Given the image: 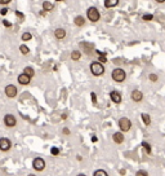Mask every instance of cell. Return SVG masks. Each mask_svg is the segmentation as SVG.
Instances as JSON below:
<instances>
[{
	"label": "cell",
	"instance_id": "27",
	"mask_svg": "<svg viewBox=\"0 0 165 176\" xmlns=\"http://www.w3.org/2000/svg\"><path fill=\"white\" fill-rule=\"evenodd\" d=\"M50 153L53 154V156H58V154H59V149L55 148V146H53V148H50Z\"/></svg>",
	"mask_w": 165,
	"mask_h": 176
},
{
	"label": "cell",
	"instance_id": "18",
	"mask_svg": "<svg viewBox=\"0 0 165 176\" xmlns=\"http://www.w3.org/2000/svg\"><path fill=\"white\" fill-rule=\"evenodd\" d=\"M81 57V52L80 51H72L71 52V60L72 61H79Z\"/></svg>",
	"mask_w": 165,
	"mask_h": 176
},
{
	"label": "cell",
	"instance_id": "32",
	"mask_svg": "<svg viewBox=\"0 0 165 176\" xmlns=\"http://www.w3.org/2000/svg\"><path fill=\"white\" fill-rule=\"evenodd\" d=\"M6 13H8V8H3L1 10H0V14H1V16H5Z\"/></svg>",
	"mask_w": 165,
	"mask_h": 176
},
{
	"label": "cell",
	"instance_id": "1",
	"mask_svg": "<svg viewBox=\"0 0 165 176\" xmlns=\"http://www.w3.org/2000/svg\"><path fill=\"white\" fill-rule=\"evenodd\" d=\"M111 78L114 79L115 82H117V83H122L126 78V73H125L124 69H121V67H116V69L112 70Z\"/></svg>",
	"mask_w": 165,
	"mask_h": 176
},
{
	"label": "cell",
	"instance_id": "19",
	"mask_svg": "<svg viewBox=\"0 0 165 176\" xmlns=\"http://www.w3.org/2000/svg\"><path fill=\"white\" fill-rule=\"evenodd\" d=\"M23 74H26V75H29L30 78H32L34 75H35V71L32 67H30V66H27V67H24V70H23Z\"/></svg>",
	"mask_w": 165,
	"mask_h": 176
},
{
	"label": "cell",
	"instance_id": "34",
	"mask_svg": "<svg viewBox=\"0 0 165 176\" xmlns=\"http://www.w3.org/2000/svg\"><path fill=\"white\" fill-rule=\"evenodd\" d=\"M16 16H18V17H21V18H24V16L22 13L19 12V10H16Z\"/></svg>",
	"mask_w": 165,
	"mask_h": 176
},
{
	"label": "cell",
	"instance_id": "10",
	"mask_svg": "<svg viewBox=\"0 0 165 176\" xmlns=\"http://www.w3.org/2000/svg\"><path fill=\"white\" fill-rule=\"evenodd\" d=\"M110 99L112 100V102H115V104H120L121 100H122L120 92H117V91H111L110 92Z\"/></svg>",
	"mask_w": 165,
	"mask_h": 176
},
{
	"label": "cell",
	"instance_id": "3",
	"mask_svg": "<svg viewBox=\"0 0 165 176\" xmlns=\"http://www.w3.org/2000/svg\"><path fill=\"white\" fill-rule=\"evenodd\" d=\"M86 17L90 22H98L101 18V14L96 7H90V8H88V10H86Z\"/></svg>",
	"mask_w": 165,
	"mask_h": 176
},
{
	"label": "cell",
	"instance_id": "14",
	"mask_svg": "<svg viewBox=\"0 0 165 176\" xmlns=\"http://www.w3.org/2000/svg\"><path fill=\"white\" fill-rule=\"evenodd\" d=\"M73 23H75L76 26L81 27V26H84V25H85V18H84L83 16H76L75 20H73Z\"/></svg>",
	"mask_w": 165,
	"mask_h": 176
},
{
	"label": "cell",
	"instance_id": "8",
	"mask_svg": "<svg viewBox=\"0 0 165 176\" xmlns=\"http://www.w3.org/2000/svg\"><path fill=\"white\" fill-rule=\"evenodd\" d=\"M10 146H12V142H10L9 139H6V137L0 139V150L1 152H8L10 149Z\"/></svg>",
	"mask_w": 165,
	"mask_h": 176
},
{
	"label": "cell",
	"instance_id": "15",
	"mask_svg": "<svg viewBox=\"0 0 165 176\" xmlns=\"http://www.w3.org/2000/svg\"><path fill=\"white\" fill-rule=\"evenodd\" d=\"M117 4H119V0H104V3H103V5L106 8H114Z\"/></svg>",
	"mask_w": 165,
	"mask_h": 176
},
{
	"label": "cell",
	"instance_id": "11",
	"mask_svg": "<svg viewBox=\"0 0 165 176\" xmlns=\"http://www.w3.org/2000/svg\"><path fill=\"white\" fill-rule=\"evenodd\" d=\"M17 80H18V83L19 84H22V85H27L31 82V78L29 77V75H26V74H19L18 75V78H17Z\"/></svg>",
	"mask_w": 165,
	"mask_h": 176
},
{
	"label": "cell",
	"instance_id": "6",
	"mask_svg": "<svg viewBox=\"0 0 165 176\" xmlns=\"http://www.w3.org/2000/svg\"><path fill=\"white\" fill-rule=\"evenodd\" d=\"M4 92H5L6 97H9V99H14L16 96H17V93H18V89H17V87H16L14 84H8V85L5 87Z\"/></svg>",
	"mask_w": 165,
	"mask_h": 176
},
{
	"label": "cell",
	"instance_id": "31",
	"mask_svg": "<svg viewBox=\"0 0 165 176\" xmlns=\"http://www.w3.org/2000/svg\"><path fill=\"white\" fill-rule=\"evenodd\" d=\"M9 3H10V0H0V5H6Z\"/></svg>",
	"mask_w": 165,
	"mask_h": 176
},
{
	"label": "cell",
	"instance_id": "30",
	"mask_svg": "<svg viewBox=\"0 0 165 176\" xmlns=\"http://www.w3.org/2000/svg\"><path fill=\"white\" fill-rule=\"evenodd\" d=\"M90 97H92V101L93 104H97V96H96V93L92 92V95H90Z\"/></svg>",
	"mask_w": 165,
	"mask_h": 176
},
{
	"label": "cell",
	"instance_id": "21",
	"mask_svg": "<svg viewBox=\"0 0 165 176\" xmlns=\"http://www.w3.org/2000/svg\"><path fill=\"white\" fill-rule=\"evenodd\" d=\"M19 51H21V53L22 55H29V52H30V48L27 45H24V44H22V45H19Z\"/></svg>",
	"mask_w": 165,
	"mask_h": 176
},
{
	"label": "cell",
	"instance_id": "20",
	"mask_svg": "<svg viewBox=\"0 0 165 176\" xmlns=\"http://www.w3.org/2000/svg\"><path fill=\"white\" fill-rule=\"evenodd\" d=\"M21 39H22L23 42H30L31 39H32V35H31V33H27V31H26V33H23V34H22Z\"/></svg>",
	"mask_w": 165,
	"mask_h": 176
},
{
	"label": "cell",
	"instance_id": "16",
	"mask_svg": "<svg viewBox=\"0 0 165 176\" xmlns=\"http://www.w3.org/2000/svg\"><path fill=\"white\" fill-rule=\"evenodd\" d=\"M53 4H52L50 1H43V9L44 12H50V10H53Z\"/></svg>",
	"mask_w": 165,
	"mask_h": 176
},
{
	"label": "cell",
	"instance_id": "12",
	"mask_svg": "<svg viewBox=\"0 0 165 176\" xmlns=\"http://www.w3.org/2000/svg\"><path fill=\"white\" fill-rule=\"evenodd\" d=\"M112 140H114L115 144H119V145H120V144H122L125 140L124 134H122V132H115V134L112 135Z\"/></svg>",
	"mask_w": 165,
	"mask_h": 176
},
{
	"label": "cell",
	"instance_id": "29",
	"mask_svg": "<svg viewBox=\"0 0 165 176\" xmlns=\"http://www.w3.org/2000/svg\"><path fill=\"white\" fill-rule=\"evenodd\" d=\"M3 25H4L5 27H12V23H10L9 21H6V20H3Z\"/></svg>",
	"mask_w": 165,
	"mask_h": 176
},
{
	"label": "cell",
	"instance_id": "36",
	"mask_svg": "<svg viewBox=\"0 0 165 176\" xmlns=\"http://www.w3.org/2000/svg\"><path fill=\"white\" fill-rule=\"evenodd\" d=\"M27 176H36V175H34V174H30V175H27Z\"/></svg>",
	"mask_w": 165,
	"mask_h": 176
},
{
	"label": "cell",
	"instance_id": "7",
	"mask_svg": "<svg viewBox=\"0 0 165 176\" xmlns=\"http://www.w3.org/2000/svg\"><path fill=\"white\" fill-rule=\"evenodd\" d=\"M4 124L8 128H13L14 126L17 124V119L13 114H5L4 117Z\"/></svg>",
	"mask_w": 165,
	"mask_h": 176
},
{
	"label": "cell",
	"instance_id": "25",
	"mask_svg": "<svg viewBox=\"0 0 165 176\" xmlns=\"http://www.w3.org/2000/svg\"><path fill=\"white\" fill-rule=\"evenodd\" d=\"M152 18H153L152 14H143V16H142V20L143 21H151Z\"/></svg>",
	"mask_w": 165,
	"mask_h": 176
},
{
	"label": "cell",
	"instance_id": "2",
	"mask_svg": "<svg viewBox=\"0 0 165 176\" xmlns=\"http://www.w3.org/2000/svg\"><path fill=\"white\" fill-rule=\"evenodd\" d=\"M89 69H90V73H92L94 77H101V75L104 74V66L101 62H97V61L90 64Z\"/></svg>",
	"mask_w": 165,
	"mask_h": 176
},
{
	"label": "cell",
	"instance_id": "4",
	"mask_svg": "<svg viewBox=\"0 0 165 176\" xmlns=\"http://www.w3.org/2000/svg\"><path fill=\"white\" fill-rule=\"evenodd\" d=\"M117 124H119V128H120V132H128L132 128V120L126 117L120 118Z\"/></svg>",
	"mask_w": 165,
	"mask_h": 176
},
{
	"label": "cell",
	"instance_id": "22",
	"mask_svg": "<svg viewBox=\"0 0 165 176\" xmlns=\"http://www.w3.org/2000/svg\"><path fill=\"white\" fill-rule=\"evenodd\" d=\"M142 146L146 149V153H147V154H151L152 149H151V145H150L148 142H147V141H143V142H142Z\"/></svg>",
	"mask_w": 165,
	"mask_h": 176
},
{
	"label": "cell",
	"instance_id": "9",
	"mask_svg": "<svg viewBox=\"0 0 165 176\" xmlns=\"http://www.w3.org/2000/svg\"><path fill=\"white\" fill-rule=\"evenodd\" d=\"M130 99L134 102H141L143 100V93L139 91V89H133L132 93H130Z\"/></svg>",
	"mask_w": 165,
	"mask_h": 176
},
{
	"label": "cell",
	"instance_id": "35",
	"mask_svg": "<svg viewBox=\"0 0 165 176\" xmlns=\"http://www.w3.org/2000/svg\"><path fill=\"white\" fill-rule=\"evenodd\" d=\"M76 176H86L85 174H79V175H76Z\"/></svg>",
	"mask_w": 165,
	"mask_h": 176
},
{
	"label": "cell",
	"instance_id": "28",
	"mask_svg": "<svg viewBox=\"0 0 165 176\" xmlns=\"http://www.w3.org/2000/svg\"><path fill=\"white\" fill-rule=\"evenodd\" d=\"M98 62H101V64H104V62H107V58H106V55H102V56H99V58H98Z\"/></svg>",
	"mask_w": 165,
	"mask_h": 176
},
{
	"label": "cell",
	"instance_id": "33",
	"mask_svg": "<svg viewBox=\"0 0 165 176\" xmlns=\"http://www.w3.org/2000/svg\"><path fill=\"white\" fill-rule=\"evenodd\" d=\"M62 132H63V135H66V136L70 135V130H68V128H63Z\"/></svg>",
	"mask_w": 165,
	"mask_h": 176
},
{
	"label": "cell",
	"instance_id": "13",
	"mask_svg": "<svg viewBox=\"0 0 165 176\" xmlns=\"http://www.w3.org/2000/svg\"><path fill=\"white\" fill-rule=\"evenodd\" d=\"M66 37V30L62 27H58L54 30V38L58 39V40H62V39H65Z\"/></svg>",
	"mask_w": 165,
	"mask_h": 176
},
{
	"label": "cell",
	"instance_id": "23",
	"mask_svg": "<svg viewBox=\"0 0 165 176\" xmlns=\"http://www.w3.org/2000/svg\"><path fill=\"white\" fill-rule=\"evenodd\" d=\"M93 176H108V174L104 170H96Z\"/></svg>",
	"mask_w": 165,
	"mask_h": 176
},
{
	"label": "cell",
	"instance_id": "26",
	"mask_svg": "<svg viewBox=\"0 0 165 176\" xmlns=\"http://www.w3.org/2000/svg\"><path fill=\"white\" fill-rule=\"evenodd\" d=\"M148 79L151 82H157V79H159V77H157L156 74H150L148 75Z\"/></svg>",
	"mask_w": 165,
	"mask_h": 176
},
{
	"label": "cell",
	"instance_id": "5",
	"mask_svg": "<svg viewBox=\"0 0 165 176\" xmlns=\"http://www.w3.org/2000/svg\"><path fill=\"white\" fill-rule=\"evenodd\" d=\"M45 161L41 157H36V158H34V161H32V167H34V170L35 171H43L44 168H45Z\"/></svg>",
	"mask_w": 165,
	"mask_h": 176
},
{
	"label": "cell",
	"instance_id": "24",
	"mask_svg": "<svg viewBox=\"0 0 165 176\" xmlns=\"http://www.w3.org/2000/svg\"><path fill=\"white\" fill-rule=\"evenodd\" d=\"M135 176H148V172L145 170H138L135 172Z\"/></svg>",
	"mask_w": 165,
	"mask_h": 176
},
{
	"label": "cell",
	"instance_id": "17",
	"mask_svg": "<svg viewBox=\"0 0 165 176\" xmlns=\"http://www.w3.org/2000/svg\"><path fill=\"white\" fill-rule=\"evenodd\" d=\"M141 118H142V120H143V123H145V126H150L151 124V118H150V115L147 113H142Z\"/></svg>",
	"mask_w": 165,
	"mask_h": 176
}]
</instances>
